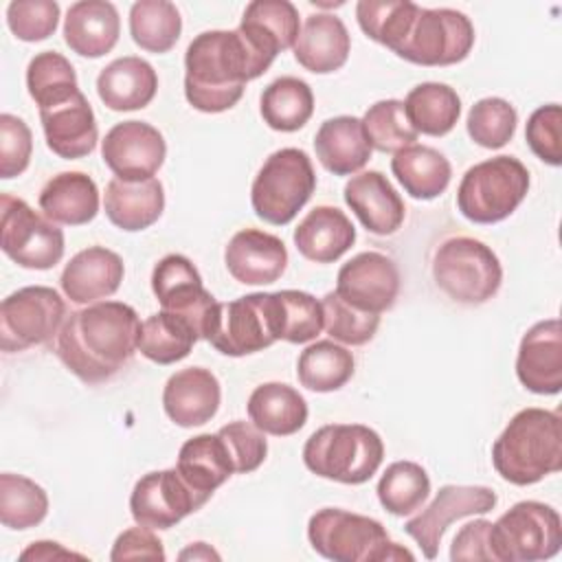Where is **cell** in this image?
Returning <instances> with one entry per match:
<instances>
[{
	"label": "cell",
	"instance_id": "obj_14",
	"mask_svg": "<svg viewBox=\"0 0 562 562\" xmlns=\"http://www.w3.org/2000/svg\"><path fill=\"white\" fill-rule=\"evenodd\" d=\"M211 496L191 487L180 472L156 470L140 476L130 496V512L136 525L169 529L189 514L198 512Z\"/></svg>",
	"mask_w": 562,
	"mask_h": 562
},
{
	"label": "cell",
	"instance_id": "obj_8",
	"mask_svg": "<svg viewBox=\"0 0 562 562\" xmlns=\"http://www.w3.org/2000/svg\"><path fill=\"white\" fill-rule=\"evenodd\" d=\"M204 340L233 358L274 345L281 340V303L277 292H255L217 303Z\"/></svg>",
	"mask_w": 562,
	"mask_h": 562
},
{
	"label": "cell",
	"instance_id": "obj_15",
	"mask_svg": "<svg viewBox=\"0 0 562 562\" xmlns=\"http://www.w3.org/2000/svg\"><path fill=\"white\" fill-rule=\"evenodd\" d=\"M151 290L162 310L187 318L198 338H206L217 301L202 285V277L191 259L176 252L162 257L151 272Z\"/></svg>",
	"mask_w": 562,
	"mask_h": 562
},
{
	"label": "cell",
	"instance_id": "obj_47",
	"mask_svg": "<svg viewBox=\"0 0 562 562\" xmlns=\"http://www.w3.org/2000/svg\"><path fill=\"white\" fill-rule=\"evenodd\" d=\"M323 305V329L338 342L358 347L369 342L380 325V314L358 310L334 292H327Z\"/></svg>",
	"mask_w": 562,
	"mask_h": 562
},
{
	"label": "cell",
	"instance_id": "obj_20",
	"mask_svg": "<svg viewBox=\"0 0 562 562\" xmlns=\"http://www.w3.org/2000/svg\"><path fill=\"white\" fill-rule=\"evenodd\" d=\"M231 277L244 285L274 283L288 266L285 244L266 231L244 228L235 233L224 250Z\"/></svg>",
	"mask_w": 562,
	"mask_h": 562
},
{
	"label": "cell",
	"instance_id": "obj_21",
	"mask_svg": "<svg viewBox=\"0 0 562 562\" xmlns=\"http://www.w3.org/2000/svg\"><path fill=\"white\" fill-rule=\"evenodd\" d=\"M40 121L48 149L59 158L75 160L94 151L99 130L94 112L81 90L64 103L40 110Z\"/></svg>",
	"mask_w": 562,
	"mask_h": 562
},
{
	"label": "cell",
	"instance_id": "obj_29",
	"mask_svg": "<svg viewBox=\"0 0 562 562\" xmlns=\"http://www.w3.org/2000/svg\"><path fill=\"white\" fill-rule=\"evenodd\" d=\"M108 220L121 231L149 228L165 209V191L160 180H121L112 178L103 198Z\"/></svg>",
	"mask_w": 562,
	"mask_h": 562
},
{
	"label": "cell",
	"instance_id": "obj_26",
	"mask_svg": "<svg viewBox=\"0 0 562 562\" xmlns=\"http://www.w3.org/2000/svg\"><path fill=\"white\" fill-rule=\"evenodd\" d=\"M158 90L154 66L140 57L127 55L110 61L97 77V94L114 112L140 110L151 103Z\"/></svg>",
	"mask_w": 562,
	"mask_h": 562
},
{
	"label": "cell",
	"instance_id": "obj_2",
	"mask_svg": "<svg viewBox=\"0 0 562 562\" xmlns=\"http://www.w3.org/2000/svg\"><path fill=\"white\" fill-rule=\"evenodd\" d=\"M272 59L261 55L237 29L204 31L184 55V97L206 114L231 110L248 81L261 77Z\"/></svg>",
	"mask_w": 562,
	"mask_h": 562
},
{
	"label": "cell",
	"instance_id": "obj_22",
	"mask_svg": "<svg viewBox=\"0 0 562 562\" xmlns=\"http://www.w3.org/2000/svg\"><path fill=\"white\" fill-rule=\"evenodd\" d=\"M220 382L204 367H187L176 371L162 391V408L167 417L182 428L211 422L220 408Z\"/></svg>",
	"mask_w": 562,
	"mask_h": 562
},
{
	"label": "cell",
	"instance_id": "obj_43",
	"mask_svg": "<svg viewBox=\"0 0 562 562\" xmlns=\"http://www.w3.org/2000/svg\"><path fill=\"white\" fill-rule=\"evenodd\" d=\"M48 514V496L35 481L4 472L0 474V522L7 529H31Z\"/></svg>",
	"mask_w": 562,
	"mask_h": 562
},
{
	"label": "cell",
	"instance_id": "obj_54",
	"mask_svg": "<svg viewBox=\"0 0 562 562\" xmlns=\"http://www.w3.org/2000/svg\"><path fill=\"white\" fill-rule=\"evenodd\" d=\"M490 531H492V522L485 518L463 525L452 540L450 560L452 562H459V560H492L494 562Z\"/></svg>",
	"mask_w": 562,
	"mask_h": 562
},
{
	"label": "cell",
	"instance_id": "obj_6",
	"mask_svg": "<svg viewBox=\"0 0 562 562\" xmlns=\"http://www.w3.org/2000/svg\"><path fill=\"white\" fill-rule=\"evenodd\" d=\"M527 191V167L514 156H494L463 173L457 189V206L474 224H496L520 206Z\"/></svg>",
	"mask_w": 562,
	"mask_h": 562
},
{
	"label": "cell",
	"instance_id": "obj_40",
	"mask_svg": "<svg viewBox=\"0 0 562 562\" xmlns=\"http://www.w3.org/2000/svg\"><path fill=\"white\" fill-rule=\"evenodd\" d=\"M182 18L169 0H138L130 9V33L136 46L147 53H167L176 46Z\"/></svg>",
	"mask_w": 562,
	"mask_h": 562
},
{
	"label": "cell",
	"instance_id": "obj_55",
	"mask_svg": "<svg viewBox=\"0 0 562 562\" xmlns=\"http://www.w3.org/2000/svg\"><path fill=\"white\" fill-rule=\"evenodd\" d=\"M64 558H81V553H75V551H68L64 549L59 542H50V540H40V542H33L31 547H26L22 553H20V560H64Z\"/></svg>",
	"mask_w": 562,
	"mask_h": 562
},
{
	"label": "cell",
	"instance_id": "obj_27",
	"mask_svg": "<svg viewBox=\"0 0 562 562\" xmlns=\"http://www.w3.org/2000/svg\"><path fill=\"white\" fill-rule=\"evenodd\" d=\"M351 40L340 18L314 13L305 20L294 42V59L310 72L327 75L345 66Z\"/></svg>",
	"mask_w": 562,
	"mask_h": 562
},
{
	"label": "cell",
	"instance_id": "obj_37",
	"mask_svg": "<svg viewBox=\"0 0 562 562\" xmlns=\"http://www.w3.org/2000/svg\"><path fill=\"white\" fill-rule=\"evenodd\" d=\"M259 110L270 130L296 132L314 114L312 88L299 77H279L261 92Z\"/></svg>",
	"mask_w": 562,
	"mask_h": 562
},
{
	"label": "cell",
	"instance_id": "obj_3",
	"mask_svg": "<svg viewBox=\"0 0 562 562\" xmlns=\"http://www.w3.org/2000/svg\"><path fill=\"white\" fill-rule=\"evenodd\" d=\"M494 470L514 485H533L562 468V419L558 411H518L492 446Z\"/></svg>",
	"mask_w": 562,
	"mask_h": 562
},
{
	"label": "cell",
	"instance_id": "obj_24",
	"mask_svg": "<svg viewBox=\"0 0 562 562\" xmlns=\"http://www.w3.org/2000/svg\"><path fill=\"white\" fill-rule=\"evenodd\" d=\"M125 268L123 259L105 246H88L79 250L61 272V290L72 303H99L112 296L121 281Z\"/></svg>",
	"mask_w": 562,
	"mask_h": 562
},
{
	"label": "cell",
	"instance_id": "obj_34",
	"mask_svg": "<svg viewBox=\"0 0 562 562\" xmlns=\"http://www.w3.org/2000/svg\"><path fill=\"white\" fill-rule=\"evenodd\" d=\"M176 470L191 487L209 496L235 474L231 454L217 432L187 439L178 452Z\"/></svg>",
	"mask_w": 562,
	"mask_h": 562
},
{
	"label": "cell",
	"instance_id": "obj_31",
	"mask_svg": "<svg viewBox=\"0 0 562 562\" xmlns=\"http://www.w3.org/2000/svg\"><path fill=\"white\" fill-rule=\"evenodd\" d=\"M314 149L321 165L334 176H351L360 171L373 151L362 121L347 114L321 123L314 136Z\"/></svg>",
	"mask_w": 562,
	"mask_h": 562
},
{
	"label": "cell",
	"instance_id": "obj_23",
	"mask_svg": "<svg viewBox=\"0 0 562 562\" xmlns=\"http://www.w3.org/2000/svg\"><path fill=\"white\" fill-rule=\"evenodd\" d=\"M345 202L373 235H393L406 217L404 200L382 171L351 176L345 184Z\"/></svg>",
	"mask_w": 562,
	"mask_h": 562
},
{
	"label": "cell",
	"instance_id": "obj_50",
	"mask_svg": "<svg viewBox=\"0 0 562 562\" xmlns=\"http://www.w3.org/2000/svg\"><path fill=\"white\" fill-rule=\"evenodd\" d=\"M525 138L542 162L558 167L562 162V108L549 103L533 110L527 119Z\"/></svg>",
	"mask_w": 562,
	"mask_h": 562
},
{
	"label": "cell",
	"instance_id": "obj_33",
	"mask_svg": "<svg viewBox=\"0 0 562 562\" xmlns=\"http://www.w3.org/2000/svg\"><path fill=\"white\" fill-rule=\"evenodd\" d=\"M246 408L250 422L274 437L294 435L307 422V402L296 389L281 382L259 384L250 393Z\"/></svg>",
	"mask_w": 562,
	"mask_h": 562
},
{
	"label": "cell",
	"instance_id": "obj_30",
	"mask_svg": "<svg viewBox=\"0 0 562 562\" xmlns=\"http://www.w3.org/2000/svg\"><path fill=\"white\" fill-rule=\"evenodd\" d=\"M356 241L351 220L336 206H314L294 228L296 250L316 263L340 259Z\"/></svg>",
	"mask_w": 562,
	"mask_h": 562
},
{
	"label": "cell",
	"instance_id": "obj_7",
	"mask_svg": "<svg viewBox=\"0 0 562 562\" xmlns=\"http://www.w3.org/2000/svg\"><path fill=\"white\" fill-rule=\"evenodd\" d=\"M316 189V173L310 156L296 147L277 149L257 171L250 189V204L259 220L283 226L296 217Z\"/></svg>",
	"mask_w": 562,
	"mask_h": 562
},
{
	"label": "cell",
	"instance_id": "obj_42",
	"mask_svg": "<svg viewBox=\"0 0 562 562\" xmlns=\"http://www.w3.org/2000/svg\"><path fill=\"white\" fill-rule=\"evenodd\" d=\"M378 501L393 516H408L430 494V479L415 461L391 463L378 481Z\"/></svg>",
	"mask_w": 562,
	"mask_h": 562
},
{
	"label": "cell",
	"instance_id": "obj_9",
	"mask_svg": "<svg viewBox=\"0 0 562 562\" xmlns=\"http://www.w3.org/2000/svg\"><path fill=\"white\" fill-rule=\"evenodd\" d=\"M432 279L441 292L461 305L490 301L503 281L496 252L474 237H450L432 257Z\"/></svg>",
	"mask_w": 562,
	"mask_h": 562
},
{
	"label": "cell",
	"instance_id": "obj_53",
	"mask_svg": "<svg viewBox=\"0 0 562 562\" xmlns=\"http://www.w3.org/2000/svg\"><path fill=\"white\" fill-rule=\"evenodd\" d=\"M162 542L151 533L149 527H130L114 540L110 560L123 562V560H165Z\"/></svg>",
	"mask_w": 562,
	"mask_h": 562
},
{
	"label": "cell",
	"instance_id": "obj_35",
	"mask_svg": "<svg viewBox=\"0 0 562 562\" xmlns=\"http://www.w3.org/2000/svg\"><path fill=\"white\" fill-rule=\"evenodd\" d=\"M391 171L415 200H432L441 195L452 178L448 158L428 145H408L391 160Z\"/></svg>",
	"mask_w": 562,
	"mask_h": 562
},
{
	"label": "cell",
	"instance_id": "obj_56",
	"mask_svg": "<svg viewBox=\"0 0 562 562\" xmlns=\"http://www.w3.org/2000/svg\"><path fill=\"white\" fill-rule=\"evenodd\" d=\"M180 560H220V553L213 551L206 542H195L189 549L180 551Z\"/></svg>",
	"mask_w": 562,
	"mask_h": 562
},
{
	"label": "cell",
	"instance_id": "obj_1",
	"mask_svg": "<svg viewBox=\"0 0 562 562\" xmlns=\"http://www.w3.org/2000/svg\"><path fill=\"white\" fill-rule=\"evenodd\" d=\"M140 321L132 305L99 301L72 312L57 331L55 351L86 384L114 378L138 349Z\"/></svg>",
	"mask_w": 562,
	"mask_h": 562
},
{
	"label": "cell",
	"instance_id": "obj_10",
	"mask_svg": "<svg viewBox=\"0 0 562 562\" xmlns=\"http://www.w3.org/2000/svg\"><path fill=\"white\" fill-rule=\"evenodd\" d=\"M490 536L494 562L549 560L562 547V520L551 505L520 501L492 522Z\"/></svg>",
	"mask_w": 562,
	"mask_h": 562
},
{
	"label": "cell",
	"instance_id": "obj_48",
	"mask_svg": "<svg viewBox=\"0 0 562 562\" xmlns=\"http://www.w3.org/2000/svg\"><path fill=\"white\" fill-rule=\"evenodd\" d=\"M281 303V340L303 345L314 340L323 329V305L310 292L279 290Z\"/></svg>",
	"mask_w": 562,
	"mask_h": 562
},
{
	"label": "cell",
	"instance_id": "obj_25",
	"mask_svg": "<svg viewBox=\"0 0 562 562\" xmlns=\"http://www.w3.org/2000/svg\"><path fill=\"white\" fill-rule=\"evenodd\" d=\"M119 33V11L105 0L75 2L64 20V40L70 50L81 57H103L116 46Z\"/></svg>",
	"mask_w": 562,
	"mask_h": 562
},
{
	"label": "cell",
	"instance_id": "obj_28",
	"mask_svg": "<svg viewBox=\"0 0 562 562\" xmlns=\"http://www.w3.org/2000/svg\"><path fill=\"white\" fill-rule=\"evenodd\" d=\"M237 31L261 55L274 61V57L281 50L292 48L299 37V11L288 0H252L244 11Z\"/></svg>",
	"mask_w": 562,
	"mask_h": 562
},
{
	"label": "cell",
	"instance_id": "obj_49",
	"mask_svg": "<svg viewBox=\"0 0 562 562\" xmlns=\"http://www.w3.org/2000/svg\"><path fill=\"white\" fill-rule=\"evenodd\" d=\"M59 22V4L53 0H15L7 7V24L22 42L50 37Z\"/></svg>",
	"mask_w": 562,
	"mask_h": 562
},
{
	"label": "cell",
	"instance_id": "obj_13",
	"mask_svg": "<svg viewBox=\"0 0 562 562\" xmlns=\"http://www.w3.org/2000/svg\"><path fill=\"white\" fill-rule=\"evenodd\" d=\"M66 303L53 288L26 285L0 305V347L7 353L48 342L64 325Z\"/></svg>",
	"mask_w": 562,
	"mask_h": 562
},
{
	"label": "cell",
	"instance_id": "obj_46",
	"mask_svg": "<svg viewBox=\"0 0 562 562\" xmlns=\"http://www.w3.org/2000/svg\"><path fill=\"white\" fill-rule=\"evenodd\" d=\"M516 123L518 114L509 101L501 97H485L470 108L465 127L476 145L498 149L512 140Z\"/></svg>",
	"mask_w": 562,
	"mask_h": 562
},
{
	"label": "cell",
	"instance_id": "obj_17",
	"mask_svg": "<svg viewBox=\"0 0 562 562\" xmlns=\"http://www.w3.org/2000/svg\"><path fill=\"white\" fill-rule=\"evenodd\" d=\"M101 156L116 178L149 180L162 167L167 145L154 125L145 121H123L105 134Z\"/></svg>",
	"mask_w": 562,
	"mask_h": 562
},
{
	"label": "cell",
	"instance_id": "obj_11",
	"mask_svg": "<svg viewBox=\"0 0 562 562\" xmlns=\"http://www.w3.org/2000/svg\"><path fill=\"white\" fill-rule=\"evenodd\" d=\"M0 248L22 268L48 270L64 257V233L22 198L0 195Z\"/></svg>",
	"mask_w": 562,
	"mask_h": 562
},
{
	"label": "cell",
	"instance_id": "obj_16",
	"mask_svg": "<svg viewBox=\"0 0 562 562\" xmlns=\"http://www.w3.org/2000/svg\"><path fill=\"white\" fill-rule=\"evenodd\" d=\"M496 492L485 485H443L426 509L406 520L404 531L419 544L424 558L435 560L441 536L452 520L487 514L496 507Z\"/></svg>",
	"mask_w": 562,
	"mask_h": 562
},
{
	"label": "cell",
	"instance_id": "obj_39",
	"mask_svg": "<svg viewBox=\"0 0 562 562\" xmlns=\"http://www.w3.org/2000/svg\"><path fill=\"white\" fill-rule=\"evenodd\" d=\"M353 356L334 340H316L305 347L296 362L299 382L316 393H331L342 389L353 375Z\"/></svg>",
	"mask_w": 562,
	"mask_h": 562
},
{
	"label": "cell",
	"instance_id": "obj_51",
	"mask_svg": "<svg viewBox=\"0 0 562 562\" xmlns=\"http://www.w3.org/2000/svg\"><path fill=\"white\" fill-rule=\"evenodd\" d=\"M217 435L222 437L233 468L237 474H248L255 472L268 454V441H266V432H261L252 422H231L226 426H222L217 430Z\"/></svg>",
	"mask_w": 562,
	"mask_h": 562
},
{
	"label": "cell",
	"instance_id": "obj_32",
	"mask_svg": "<svg viewBox=\"0 0 562 562\" xmlns=\"http://www.w3.org/2000/svg\"><path fill=\"white\" fill-rule=\"evenodd\" d=\"M40 209L55 224L81 226L99 213V189L83 171H61L42 187Z\"/></svg>",
	"mask_w": 562,
	"mask_h": 562
},
{
	"label": "cell",
	"instance_id": "obj_4",
	"mask_svg": "<svg viewBox=\"0 0 562 562\" xmlns=\"http://www.w3.org/2000/svg\"><path fill=\"white\" fill-rule=\"evenodd\" d=\"M382 459V437L364 424H327L303 446V463L310 472L345 485L367 483Z\"/></svg>",
	"mask_w": 562,
	"mask_h": 562
},
{
	"label": "cell",
	"instance_id": "obj_45",
	"mask_svg": "<svg viewBox=\"0 0 562 562\" xmlns=\"http://www.w3.org/2000/svg\"><path fill=\"white\" fill-rule=\"evenodd\" d=\"M360 121L371 147L382 154H397L417 140V132L404 112V101H378L364 112Z\"/></svg>",
	"mask_w": 562,
	"mask_h": 562
},
{
	"label": "cell",
	"instance_id": "obj_44",
	"mask_svg": "<svg viewBox=\"0 0 562 562\" xmlns=\"http://www.w3.org/2000/svg\"><path fill=\"white\" fill-rule=\"evenodd\" d=\"M419 7L408 0H360L356 18L360 29L373 42L395 50L406 37Z\"/></svg>",
	"mask_w": 562,
	"mask_h": 562
},
{
	"label": "cell",
	"instance_id": "obj_5",
	"mask_svg": "<svg viewBox=\"0 0 562 562\" xmlns=\"http://www.w3.org/2000/svg\"><path fill=\"white\" fill-rule=\"evenodd\" d=\"M312 549L334 562L413 560L415 555L391 542L389 531L375 518L338 507H323L307 522Z\"/></svg>",
	"mask_w": 562,
	"mask_h": 562
},
{
	"label": "cell",
	"instance_id": "obj_19",
	"mask_svg": "<svg viewBox=\"0 0 562 562\" xmlns=\"http://www.w3.org/2000/svg\"><path fill=\"white\" fill-rule=\"evenodd\" d=\"M520 384L538 395H555L562 389V325L547 318L527 329L516 356Z\"/></svg>",
	"mask_w": 562,
	"mask_h": 562
},
{
	"label": "cell",
	"instance_id": "obj_18",
	"mask_svg": "<svg viewBox=\"0 0 562 562\" xmlns=\"http://www.w3.org/2000/svg\"><path fill=\"white\" fill-rule=\"evenodd\" d=\"M336 294L358 310L382 314L400 294V270L382 252H360L338 270Z\"/></svg>",
	"mask_w": 562,
	"mask_h": 562
},
{
	"label": "cell",
	"instance_id": "obj_38",
	"mask_svg": "<svg viewBox=\"0 0 562 562\" xmlns=\"http://www.w3.org/2000/svg\"><path fill=\"white\" fill-rule=\"evenodd\" d=\"M195 340L200 338L187 318L160 310L140 323L138 351L156 364H173L191 353Z\"/></svg>",
	"mask_w": 562,
	"mask_h": 562
},
{
	"label": "cell",
	"instance_id": "obj_12",
	"mask_svg": "<svg viewBox=\"0 0 562 562\" xmlns=\"http://www.w3.org/2000/svg\"><path fill=\"white\" fill-rule=\"evenodd\" d=\"M472 46L474 26L465 13L419 7L406 37L393 53L417 66H452L463 61Z\"/></svg>",
	"mask_w": 562,
	"mask_h": 562
},
{
	"label": "cell",
	"instance_id": "obj_41",
	"mask_svg": "<svg viewBox=\"0 0 562 562\" xmlns=\"http://www.w3.org/2000/svg\"><path fill=\"white\" fill-rule=\"evenodd\" d=\"M26 88L40 110L64 103L79 92L72 64L57 50H42L29 61Z\"/></svg>",
	"mask_w": 562,
	"mask_h": 562
},
{
	"label": "cell",
	"instance_id": "obj_36",
	"mask_svg": "<svg viewBox=\"0 0 562 562\" xmlns=\"http://www.w3.org/2000/svg\"><path fill=\"white\" fill-rule=\"evenodd\" d=\"M404 112L417 134L446 136L461 116V99L450 86L426 81L406 94Z\"/></svg>",
	"mask_w": 562,
	"mask_h": 562
},
{
	"label": "cell",
	"instance_id": "obj_52",
	"mask_svg": "<svg viewBox=\"0 0 562 562\" xmlns=\"http://www.w3.org/2000/svg\"><path fill=\"white\" fill-rule=\"evenodd\" d=\"M33 136L29 125L13 114H0V178L20 176L31 160Z\"/></svg>",
	"mask_w": 562,
	"mask_h": 562
}]
</instances>
